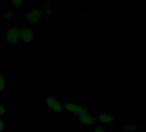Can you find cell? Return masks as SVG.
Returning a JSON list of instances; mask_svg holds the SVG:
<instances>
[{
    "label": "cell",
    "mask_w": 146,
    "mask_h": 132,
    "mask_svg": "<svg viewBox=\"0 0 146 132\" xmlns=\"http://www.w3.org/2000/svg\"><path fill=\"white\" fill-rule=\"evenodd\" d=\"M43 17L41 8L40 6H33L30 10L26 11L23 15L24 20L30 24L39 23Z\"/></svg>",
    "instance_id": "cell-1"
},
{
    "label": "cell",
    "mask_w": 146,
    "mask_h": 132,
    "mask_svg": "<svg viewBox=\"0 0 146 132\" xmlns=\"http://www.w3.org/2000/svg\"><path fill=\"white\" fill-rule=\"evenodd\" d=\"M64 111L72 114V115H78L80 116L83 113L89 112V108L84 105L76 103L74 101H66L64 102Z\"/></svg>",
    "instance_id": "cell-2"
},
{
    "label": "cell",
    "mask_w": 146,
    "mask_h": 132,
    "mask_svg": "<svg viewBox=\"0 0 146 132\" xmlns=\"http://www.w3.org/2000/svg\"><path fill=\"white\" fill-rule=\"evenodd\" d=\"M46 106L47 110L59 114L64 111V102L52 95H47L46 98Z\"/></svg>",
    "instance_id": "cell-3"
},
{
    "label": "cell",
    "mask_w": 146,
    "mask_h": 132,
    "mask_svg": "<svg viewBox=\"0 0 146 132\" xmlns=\"http://www.w3.org/2000/svg\"><path fill=\"white\" fill-rule=\"evenodd\" d=\"M5 37L7 44H9L10 46H14L21 40L20 29L15 27L10 28L7 29L6 33L5 34Z\"/></svg>",
    "instance_id": "cell-4"
},
{
    "label": "cell",
    "mask_w": 146,
    "mask_h": 132,
    "mask_svg": "<svg viewBox=\"0 0 146 132\" xmlns=\"http://www.w3.org/2000/svg\"><path fill=\"white\" fill-rule=\"evenodd\" d=\"M97 121V117L96 114L90 112V111L83 113L82 115L79 116L78 117V123L80 125H84V126H90V125H93L96 123Z\"/></svg>",
    "instance_id": "cell-5"
},
{
    "label": "cell",
    "mask_w": 146,
    "mask_h": 132,
    "mask_svg": "<svg viewBox=\"0 0 146 132\" xmlns=\"http://www.w3.org/2000/svg\"><path fill=\"white\" fill-rule=\"evenodd\" d=\"M22 41L25 44H30L35 39V30L33 28L26 26L20 29Z\"/></svg>",
    "instance_id": "cell-6"
},
{
    "label": "cell",
    "mask_w": 146,
    "mask_h": 132,
    "mask_svg": "<svg viewBox=\"0 0 146 132\" xmlns=\"http://www.w3.org/2000/svg\"><path fill=\"white\" fill-rule=\"evenodd\" d=\"M97 120L103 123H113L115 120V115H113L111 112H101L96 114Z\"/></svg>",
    "instance_id": "cell-7"
},
{
    "label": "cell",
    "mask_w": 146,
    "mask_h": 132,
    "mask_svg": "<svg viewBox=\"0 0 146 132\" xmlns=\"http://www.w3.org/2000/svg\"><path fill=\"white\" fill-rule=\"evenodd\" d=\"M41 8V11H42V14L45 15V16H51L52 13H53V8L52 6L51 5L50 2L47 1Z\"/></svg>",
    "instance_id": "cell-8"
},
{
    "label": "cell",
    "mask_w": 146,
    "mask_h": 132,
    "mask_svg": "<svg viewBox=\"0 0 146 132\" xmlns=\"http://www.w3.org/2000/svg\"><path fill=\"white\" fill-rule=\"evenodd\" d=\"M7 88V81L4 75L0 72V93H4Z\"/></svg>",
    "instance_id": "cell-9"
},
{
    "label": "cell",
    "mask_w": 146,
    "mask_h": 132,
    "mask_svg": "<svg viewBox=\"0 0 146 132\" xmlns=\"http://www.w3.org/2000/svg\"><path fill=\"white\" fill-rule=\"evenodd\" d=\"M123 131H129V132H136L137 128L136 124H132V123H125V126L123 127Z\"/></svg>",
    "instance_id": "cell-10"
},
{
    "label": "cell",
    "mask_w": 146,
    "mask_h": 132,
    "mask_svg": "<svg viewBox=\"0 0 146 132\" xmlns=\"http://www.w3.org/2000/svg\"><path fill=\"white\" fill-rule=\"evenodd\" d=\"M3 19L5 21V22H9L11 20L13 19L14 17V13L12 11H5L4 14H3Z\"/></svg>",
    "instance_id": "cell-11"
},
{
    "label": "cell",
    "mask_w": 146,
    "mask_h": 132,
    "mask_svg": "<svg viewBox=\"0 0 146 132\" xmlns=\"http://www.w3.org/2000/svg\"><path fill=\"white\" fill-rule=\"evenodd\" d=\"M7 112H8V107L5 105H4L2 102H0V117L6 114Z\"/></svg>",
    "instance_id": "cell-12"
},
{
    "label": "cell",
    "mask_w": 146,
    "mask_h": 132,
    "mask_svg": "<svg viewBox=\"0 0 146 132\" xmlns=\"http://www.w3.org/2000/svg\"><path fill=\"white\" fill-rule=\"evenodd\" d=\"M11 3H12V5L16 8H23V0H12Z\"/></svg>",
    "instance_id": "cell-13"
},
{
    "label": "cell",
    "mask_w": 146,
    "mask_h": 132,
    "mask_svg": "<svg viewBox=\"0 0 146 132\" xmlns=\"http://www.w3.org/2000/svg\"><path fill=\"white\" fill-rule=\"evenodd\" d=\"M91 132H106V129L102 126H97L94 128Z\"/></svg>",
    "instance_id": "cell-14"
},
{
    "label": "cell",
    "mask_w": 146,
    "mask_h": 132,
    "mask_svg": "<svg viewBox=\"0 0 146 132\" xmlns=\"http://www.w3.org/2000/svg\"><path fill=\"white\" fill-rule=\"evenodd\" d=\"M5 129V122L0 117V132H3Z\"/></svg>",
    "instance_id": "cell-15"
}]
</instances>
